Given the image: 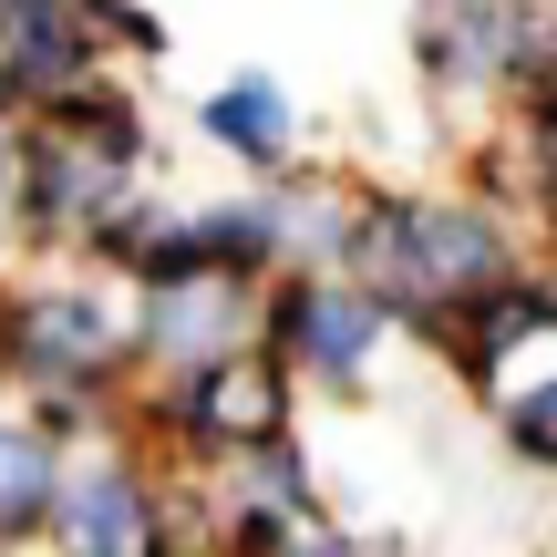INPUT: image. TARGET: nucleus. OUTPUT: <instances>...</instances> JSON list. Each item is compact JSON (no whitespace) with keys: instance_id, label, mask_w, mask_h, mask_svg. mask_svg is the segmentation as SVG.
Wrapping results in <instances>:
<instances>
[{"instance_id":"obj_1","label":"nucleus","mask_w":557,"mask_h":557,"mask_svg":"<svg viewBox=\"0 0 557 557\" xmlns=\"http://www.w3.org/2000/svg\"><path fill=\"white\" fill-rule=\"evenodd\" d=\"M413 52H423V83L444 103H465L506 73H537V11L527 0H423Z\"/></svg>"},{"instance_id":"obj_2","label":"nucleus","mask_w":557,"mask_h":557,"mask_svg":"<svg viewBox=\"0 0 557 557\" xmlns=\"http://www.w3.org/2000/svg\"><path fill=\"white\" fill-rule=\"evenodd\" d=\"M0 361H11L21 382H41V393H94L103 372H114V320L94 310L83 289H32L11 310V331H0Z\"/></svg>"},{"instance_id":"obj_3","label":"nucleus","mask_w":557,"mask_h":557,"mask_svg":"<svg viewBox=\"0 0 557 557\" xmlns=\"http://www.w3.org/2000/svg\"><path fill=\"white\" fill-rule=\"evenodd\" d=\"M372 341H382V310H372L361 289L310 278V269L278 289V320H269V351H278V361H299V372H320V382H361Z\"/></svg>"},{"instance_id":"obj_4","label":"nucleus","mask_w":557,"mask_h":557,"mask_svg":"<svg viewBox=\"0 0 557 557\" xmlns=\"http://www.w3.org/2000/svg\"><path fill=\"white\" fill-rule=\"evenodd\" d=\"M186 434L207 455H248V444L289 434V361L278 351H218L186 393Z\"/></svg>"},{"instance_id":"obj_5","label":"nucleus","mask_w":557,"mask_h":557,"mask_svg":"<svg viewBox=\"0 0 557 557\" xmlns=\"http://www.w3.org/2000/svg\"><path fill=\"white\" fill-rule=\"evenodd\" d=\"M94 62V21L83 0H0V103H41L83 83Z\"/></svg>"},{"instance_id":"obj_6","label":"nucleus","mask_w":557,"mask_h":557,"mask_svg":"<svg viewBox=\"0 0 557 557\" xmlns=\"http://www.w3.org/2000/svg\"><path fill=\"white\" fill-rule=\"evenodd\" d=\"M62 506V557H145L156 547V496H145L135 465H94V475H62L52 485Z\"/></svg>"},{"instance_id":"obj_7","label":"nucleus","mask_w":557,"mask_h":557,"mask_svg":"<svg viewBox=\"0 0 557 557\" xmlns=\"http://www.w3.org/2000/svg\"><path fill=\"white\" fill-rule=\"evenodd\" d=\"M145 351L207 372L218 351H238V278H176V289H145Z\"/></svg>"},{"instance_id":"obj_8","label":"nucleus","mask_w":557,"mask_h":557,"mask_svg":"<svg viewBox=\"0 0 557 557\" xmlns=\"http://www.w3.org/2000/svg\"><path fill=\"white\" fill-rule=\"evenodd\" d=\"M62 485V434L52 423H0V537H32Z\"/></svg>"},{"instance_id":"obj_9","label":"nucleus","mask_w":557,"mask_h":557,"mask_svg":"<svg viewBox=\"0 0 557 557\" xmlns=\"http://www.w3.org/2000/svg\"><path fill=\"white\" fill-rule=\"evenodd\" d=\"M207 135H218L227 156H248V165H278L289 156V103H278V83L269 73L218 83V94H207Z\"/></svg>"},{"instance_id":"obj_10","label":"nucleus","mask_w":557,"mask_h":557,"mask_svg":"<svg viewBox=\"0 0 557 557\" xmlns=\"http://www.w3.org/2000/svg\"><path fill=\"white\" fill-rule=\"evenodd\" d=\"M506 434H517V455H527V465H547V455H557V393H547V382H537V393H517Z\"/></svg>"},{"instance_id":"obj_11","label":"nucleus","mask_w":557,"mask_h":557,"mask_svg":"<svg viewBox=\"0 0 557 557\" xmlns=\"http://www.w3.org/2000/svg\"><path fill=\"white\" fill-rule=\"evenodd\" d=\"M278 557H361L351 537H299V527H289V537H278Z\"/></svg>"},{"instance_id":"obj_12","label":"nucleus","mask_w":557,"mask_h":557,"mask_svg":"<svg viewBox=\"0 0 557 557\" xmlns=\"http://www.w3.org/2000/svg\"><path fill=\"white\" fill-rule=\"evenodd\" d=\"M145 557H165V547H145Z\"/></svg>"}]
</instances>
